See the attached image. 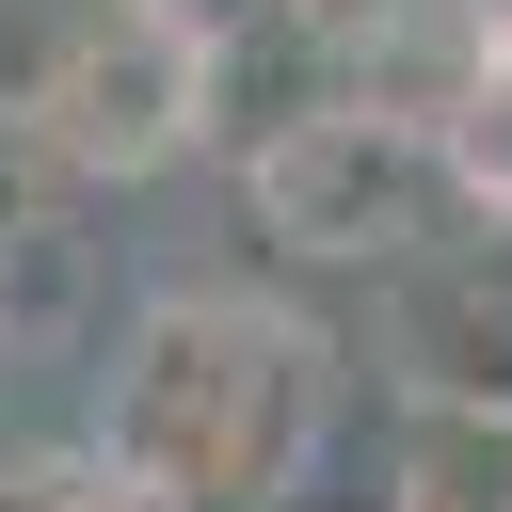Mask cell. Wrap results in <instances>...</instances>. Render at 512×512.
I'll return each instance as SVG.
<instances>
[{"instance_id":"cell-1","label":"cell","mask_w":512,"mask_h":512,"mask_svg":"<svg viewBox=\"0 0 512 512\" xmlns=\"http://www.w3.org/2000/svg\"><path fill=\"white\" fill-rule=\"evenodd\" d=\"M336 448V336L256 288H144L80 464L144 512H288Z\"/></svg>"},{"instance_id":"cell-2","label":"cell","mask_w":512,"mask_h":512,"mask_svg":"<svg viewBox=\"0 0 512 512\" xmlns=\"http://www.w3.org/2000/svg\"><path fill=\"white\" fill-rule=\"evenodd\" d=\"M16 128L48 144V176H80V192H128V176H160V160H192V144H208V32L96 0V16H80V32L32 64Z\"/></svg>"},{"instance_id":"cell-3","label":"cell","mask_w":512,"mask_h":512,"mask_svg":"<svg viewBox=\"0 0 512 512\" xmlns=\"http://www.w3.org/2000/svg\"><path fill=\"white\" fill-rule=\"evenodd\" d=\"M240 192H256V224H272L288 256H320V272H400V256L448 224V160H432L416 128L352 112V96L288 112V128L240 160Z\"/></svg>"},{"instance_id":"cell-4","label":"cell","mask_w":512,"mask_h":512,"mask_svg":"<svg viewBox=\"0 0 512 512\" xmlns=\"http://www.w3.org/2000/svg\"><path fill=\"white\" fill-rule=\"evenodd\" d=\"M384 384L448 416H512V240H416L384 288Z\"/></svg>"},{"instance_id":"cell-5","label":"cell","mask_w":512,"mask_h":512,"mask_svg":"<svg viewBox=\"0 0 512 512\" xmlns=\"http://www.w3.org/2000/svg\"><path fill=\"white\" fill-rule=\"evenodd\" d=\"M496 64H512V16H496V0H384V16L336 48V96L384 112V128H416V144H448Z\"/></svg>"},{"instance_id":"cell-6","label":"cell","mask_w":512,"mask_h":512,"mask_svg":"<svg viewBox=\"0 0 512 512\" xmlns=\"http://www.w3.org/2000/svg\"><path fill=\"white\" fill-rule=\"evenodd\" d=\"M384 512H512V416H448V400H400V464H384Z\"/></svg>"},{"instance_id":"cell-7","label":"cell","mask_w":512,"mask_h":512,"mask_svg":"<svg viewBox=\"0 0 512 512\" xmlns=\"http://www.w3.org/2000/svg\"><path fill=\"white\" fill-rule=\"evenodd\" d=\"M432 160H448V192H464L480 224H512V64L480 80V112H464V128L432 144Z\"/></svg>"},{"instance_id":"cell-8","label":"cell","mask_w":512,"mask_h":512,"mask_svg":"<svg viewBox=\"0 0 512 512\" xmlns=\"http://www.w3.org/2000/svg\"><path fill=\"white\" fill-rule=\"evenodd\" d=\"M48 192H64V176H48V144H32L16 112H0V272H16V240L48 224Z\"/></svg>"},{"instance_id":"cell-9","label":"cell","mask_w":512,"mask_h":512,"mask_svg":"<svg viewBox=\"0 0 512 512\" xmlns=\"http://www.w3.org/2000/svg\"><path fill=\"white\" fill-rule=\"evenodd\" d=\"M64 496H80V448L64 464H0V512H64Z\"/></svg>"},{"instance_id":"cell-10","label":"cell","mask_w":512,"mask_h":512,"mask_svg":"<svg viewBox=\"0 0 512 512\" xmlns=\"http://www.w3.org/2000/svg\"><path fill=\"white\" fill-rule=\"evenodd\" d=\"M272 16H288V32H320V48H352V32L384 16V0H272Z\"/></svg>"},{"instance_id":"cell-11","label":"cell","mask_w":512,"mask_h":512,"mask_svg":"<svg viewBox=\"0 0 512 512\" xmlns=\"http://www.w3.org/2000/svg\"><path fill=\"white\" fill-rule=\"evenodd\" d=\"M128 16H176V32H224L240 0H128Z\"/></svg>"}]
</instances>
